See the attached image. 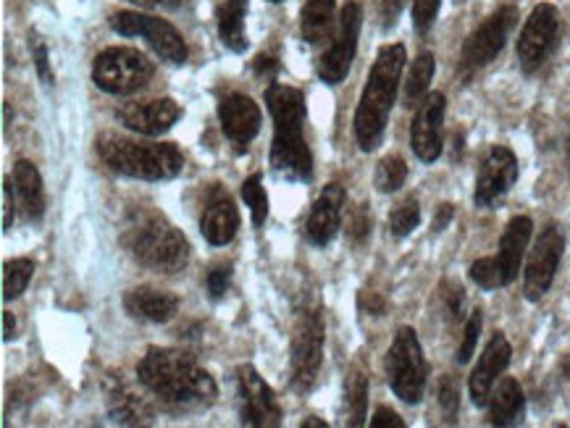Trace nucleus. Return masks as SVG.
<instances>
[{"instance_id": "nucleus-36", "label": "nucleus", "mask_w": 570, "mask_h": 428, "mask_svg": "<svg viewBox=\"0 0 570 428\" xmlns=\"http://www.w3.org/2000/svg\"><path fill=\"white\" fill-rule=\"evenodd\" d=\"M440 408L448 418V424H455V416L460 410V389L452 376H442L440 381Z\"/></svg>"}, {"instance_id": "nucleus-48", "label": "nucleus", "mask_w": 570, "mask_h": 428, "mask_svg": "<svg viewBox=\"0 0 570 428\" xmlns=\"http://www.w3.org/2000/svg\"><path fill=\"white\" fill-rule=\"evenodd\" d=\"M361 308L363 310H371V313L374 316H382L384 313V300L382 297H376V295H371V302H368V295H361Z\"/></svg>"}, {"instance_id": "nucleus-34", "label": "nucleus", "mask_w": 570, "mask_h": 428, "mask_svg": "<svg viewBox=\"0 0 570 428\" xmlns=\"http://www.w3.org/2000/svg\"><path fill=\"white\" fill-rule=\"evenodd\" d=\"M421 223V206L415 198H405L390 213V231L394 237H407Z\"/></svg>"}, {"instance_id": "nucleus-38", "label": "nucleus", "mask_w": 570, "mask_h": 428, "mask_svg": "<svg viewBox=\"0 0 570 428\" xmlns=\"http://www.w3.org/2000/svg\"><path fill=\"white\" fill-rule=\"evenodd\" d=\"M208 295L210 300H222L232 285V263H218L208 271Z\"/></svg>"}, {"instance_id": "nucleus-16", "label": "nucleus", "mask_w": 570, "mask_h": 428, "mask_svg": "<svg viewBox=\"0 0 570 428\" xmlns=\"http://www.w3.org/2000/svg\"><path fill=\"white\" fill-rule=\"evenodd\" d=\"M237 387H239V418L245 426L253 428H272L282 424V408L276 402L274 389L263 381V376L253 366L237 368Z\"/></svg>"}, {"instance_id": "nucleus-27", "label": "nucleus", "mask_w": 570, "mask_h": 428, "mask_svg": "<svg viewBox=\"0 0 570 428\" xmlns=\"http://www.w3.org/2000/svg\"><path fill=\"white\" fill-rule=\"evenodd\" d=\"M245 13L247 0H224L218 6V38L232 53H245L247 38H245Z\"/></svg>"}, {"instance_id": "nucleus-25", "label": "nucleus", "mask_w": 570, "mask_h": 428, "mask_svg": "<svg viewBox=\"0 0 570 428\" xmlns=\"http://www.w3.org/2000/svg\"><path fill=\"white\" fill-rule=\"evenodd\" d=\"M525 416V397L515 379H502L489 397V424L518 426Z\"/></svg>"}, {"instance_id": "nucleus-47", "label": "nucleus", "mask_w": 570, "mask_h": 428, "mask_svg": "<svg viewBox=\"0 0 570 428\" xmlns=\"http://www.w3.org/2000/svg\"><path fill=\"white\" fill-rule=\"evenodd\" d=\"M129 3L140 6V9H177L179 0H129Z\"/></svg>"}, {"instance_id": "nucleus-1", "label": "nucleus", "mask_w": 570, "mask_h": 428, "mask_svg": "<svg viewBox=\"0 0 570 428\" xmlns=\"http://www.w3.org/2000/svg\"><path fill=\"white\" fill-rule=\"evenodd\" d=\"M140 384L158 397L166 408L189 412L206 410L216 402L218 389L214 376L197 366L189 352L150 347L137 366Z\"/></svg>"}, {"instance_id": "nucleus-8", "label": "nucleus", "mask_w": 570, "mask_h": 428, "mask_svg": "<svg viewBox=\"0 0 570 428\" xmlns=\"http://www.w3.org/2000/svg\"><path fill=\"white\" fill-rule=\"evenodd\" d=\"M386 379L394 395L405 405H419L423 400L429 381V362L423 358V347L419 342V334L411 326H402L394 334V342L386 352L384 360Z\"/></svg>"}, {"instance_id": "nucleus-24", "label": "nucleus", "mask_w": 570, "mask_h": 428, "mask_svg": "<svg viewBox=\"0 0 570 428\" xmlns=\"http://www.w3.org/2000/svg\"><path fill=\"white\" fill-rule=\"evenodd\" d=\"M106 405H108V416H111V420H116V424H124V426L150 424V410L145 408V402L127 387V384L116 379V376L106 381Z\"/></svg>"}, {"instance_id": "nucleus-2", "label": "nucleus", "mask_w": 570, "mask_h": 428, "mask_svg": "<svg viewBox=\"0 0 570 428\" xmlns=\"http://www.w3.org/2000/svg\"><path fill=\"white\" fill-rule=\"evenodd\" d=\"M266 106L274 119V142H272V169L276 177L287 181H311L313 179V156L305 142V108L303 92L295 87L272 82L266 90Z\"/></svg>"}, {"instance_id": "nucleus-4", "label": "nucleus", "mask_w": 570, "mask_h": 428, "mask_svg": "<svg viewBox=\"0 0 570 428\" xmlns=\"http://www.w3.org/2000/svg\"><path fill=\"white\" fill-rule=\"evenodd\" d=\"M121 245L137 263L158 273H179L189 263V242L164 216L140 210L121 231Z\"/></svg>"}, {"instance_id": "nucleus-44", "label": "nucleus", "mask_w": 570, "mask_h": 428, "mask_svg": "<svg viewBox=\"0 0 570 428\" xmlns=\"http://www.w3.org/2000/svg\"><path fill=\"white\" fill-rule=\"evenodd\" d=\"M253 69H255V74H258V77L274 79L276 71H279V61H276V58H272V56H258L253 61Z\"/></svg>"}, {"instance_id": "nucleus-5", "label": "nucleus", "mask_w": 570, "mask_h": 428, "mask_svg": "<svg viewBox=\"0 0 570 428\" xmlns=\"http://www.w3.org/2000/svg\"><path fill=\"white\" fill-rule=\"evenodd\" d=\"M100 161L114 173L142 181H166L179 177L185 158L174 142H137L127 137L104 135L98 142Z\"/></svg>"}, {"instance_id": "nucleus-51", "label": "nucleus", "mask_w": 570, "mask_h": 428, "mask_svg": "<svg viewBox=\"0 0 570 428\" xmlns=\"http://www.w3.org/2000/svg\"><path fill=\"white\" fill-rule=\"evenodd\" d=\"M272 3H282V0H272Z\"/></svg>"}, {"instance_id": "nucleus-31", "label": "nucleus", "mask_w": 570, "mask_h": 428, "mask_svg": "<svg viewBox=\"0 0 570 428\" xmlns=\"http://www.w3.org/2000/svg\"><path fill=\"white\" fill-rule=\"evenodd\" d=\"M35 277V260L13 258L3 263V300H17Z\"/></svg>"}, {"instance_id": "nucleus-22", "label": "nucleus", "mask_w": 570, "mask_h": 428, "mask_svg": "<svg viewBox=\"0 0 570 428\" xmlns=\"http://www.w3.org/2000/svg\"><path fill=\"white\" fill-rule=\"evenodd\" d=\"M237 229L239 213L234 200L229 198V192H226L222 185H210V190L206 195V210H203L200 219L203 237H206L210 245H216V248H224V245H229L234 235H237Z\"/></svg>"}, {"instance_id": "nucleus-29", "label": "nucleus", "mask_w": 570, "mask_h": 428, "mask_svg": "<svg viewBox=\"0 0 570 428\" xmlns=\"http://www.w3.org/2000/svg\"><path fill=\"white\" fill-rule=\"evenodd\" d=\"M434 69H436V61L431 53H421L419 58H415L413 67H411V74H407L405 92H402V100H405L407 108L419 106L421 100L426 98L431 79H434Z\"/></svg>"}, {"instance_id": "nucleus-46", "label": "nucleus", "mask_w": 570, "mask_h": 428, "mask_svg": "<svg viewBox=\"0 0 570 428\" xmlns=\"http://www.w3.org/2000/svg\"><path fill=\"white\" fill-rule=\"evenodd\" d=\"M452 216H455V206H450V202H444V206H440V210H436L434 223H431V229H434V231H444V229L450 227Z\"/></svg>"}, {"instance_id": "nucleus-17", "label": "nucleus", "mask_w": 570, "mask_h": 428, "mask_svg": "<svg viewBox=\"0 0 570 428\" xmlns=\"http://www.w3.org/2000/svg\"><path fill=\"white\" fill-rule=\"evenodd\" d=\"M444 111H448V98L442 92H431L415 108L411 125V145L423 163H434L442 156Z\"/></svg>"}, {"instance_id": "nucleus-18", "label": "nucleus", "mask_w": 570, "mask_h": 428, "mask_svg": "<svg viewBox=\"0 0 570 428\" xmlns=\"http://www.w3.org/2000/svg\"><path fill=\"white\" fill-rule=\"evenodd\" d=\"M218 121H222V132L234 145V150L245 152L247 145L261 132V108L245 92H229L218 103Z\"/></svg>"}, {"instance_id": "nucleus-23", "label": "nucleus", "mask_w": 570, "mask_h": 428, "mask_svg": "<svg viewBox=\"0 0 570 428\" xmlns=\"http://www.w3.org/2000/svg\"><path fill=\"white\" fill-rule=\"evenodd\" d=\"M124 308H127V313L131 318H142V321L150 324H166L177 316L179 297L160 292V289L137 287L124 295Z\"/></svg>"}, {"instance_id": "nucleus-20", "label": "nucleus", "mask_w": 570, "mask_h": 428, "mask_svg": "<svg viewBox=\"0 0 570 428\" xmlns=\"http://www.w3.org/2000/svg\"><path fill=\"white\" fill-rule=\"evenodd\" d=\"M345 187L340 181H332L321 190L318 200L313 202L308 221H305V237L316 248H326L342 227V208H345Z\"/></svg>"}, {"instance_id": "nucleus-30", "label": "nucleus", "mask_w": 570, "mask_h": 428, "mask_svg": "<svg viewBox=\"0 0 570 428\" xmlns=\"http://www.w3.org/2000/svg\"><path fill=\"white\" fill-rule=\"evenodd\" d=\"M368 412V379L361 371H353L345 381V416L347 426H363Z\"/></svg>"}, {"instance_id": "nucleus-40", "label": "nucleus", "mask_w": 570, "mask_h": 428, "mask_svg": "<svg viewBox=\"0 0 570 428\" xmlns=\"http://www.w3.org/2000/svg\"><path fill=\"white\" fill-rule=\"evenodd\" d=\"M347 235H350V239H353V242H365V237L371 235V216H368V208L365 206H361V208H355L353 210V216H350V229H347Z\"/></svg>"}, {"instance_id": "nucleus-50", "label": "nucleus", "mask_w": 570, "mask_h": 428, "mask_svg": "<svg viewBox=\"0 0 570 428\" xmlns=\"http://www.w3.org/2000/svg\"><path fill=\"white\" fill-rule=\"evenodd\" d=\"M299 426H303V428H328L326 420H318L316 416H308Z\"/></svg>"}, {"instance_id": "nucleus-26", "label": "nucleus", "mask_w": 570, "mask_h": 428, "mask_svg": "<svg viewBox=\"0 0 570 428\" xmlns=\"http://www.w3.org/2000/svg\"><path fill=\"white\" fill-rule=\"evenodd\" d=\"M13 185H17L19 206L24 210L27 221H40L46 216V187H42L38 166L19 161L13 166Z\"/></svg>"}, {"instance_id": "nucleus-15", "label": "nucleus", "mask_w": 570, "mask_h": 428, "mask_svg": "<svg viewBox=\"0 0 570 428\" xmlns=\"http://www.w3.org/2000/svg\"><path fill=\"white\" fill-rule=\"evenodd\" d=\"M518 173H521V169H518V158L513 150L505 148V145L489 148L487 156L481 158L473 202H476L479 208H494L497 202L513 190Z\"/></svg>"}, {"instance_id": "nucleus-41", "label": "nucleus", "mask_w": 570, "mask_h": 428, "mask_svg": "<svg viewBox=\"0 0 570 428\" xmlns=\"http://www.w3.org/2000/svg\"><path fill=\"white\" fill-rule=\"evenodd\" d=\"M32 53H35V67H38V74L42 79V84H53V71H50L48 48H46V42H42L40 38H35Z\"/></svg>"}, {"instance_id": "nucleus-9", "label": "nucleus", "mask_w": 570, "mask_h": 428, "mask_svg": "<svg viewBox=\"0 0 570 428\" xmlns=\"http://www.w3.org/2000/svg\"><path fill=\"white\" fill-rule=\"evenodd\" d=\"M153 77V63L135 48H108L95 58L92 82L108 96H131Z\"/></svg>"}, {"instance_id": "nucleus-33", "label": "nucleus", "mask_w": 570, "mask_h": 428, "mask_svg": "<svg viewBox=\"0 0 570 428\" xmlns=\"http://www.w3.org/2000/svg\"><path fill=\"white\" fill-rule=\"evenodd\" d=\"M243 200L245 206L250 208L253 213V223L255 227H263L268 219V198H266V187H263L261 181V173H253V177H247L243 181Z\"/></svg>"}, {"instance_id": "nucleus-14", "label": "nucleus", "mask_w": 570, "mask_h": 428, "mask_svg": "<svg viewBox=\"0 0 570 428\" xmlns=\"http://www.w3.org/2000/svg\"><path fill=\"white\" fill-rule=\"evenodd\" d=\"M515 21H518V9L505 6V9L492 13V17H489L484 24H481L476 32L465 40L463 56H460V69H463V74H473V71L489 67V63L502 53L510 29L515 27Z\"/></svg>"}, {"instance_id": "nucleus-10", "label": "nucleus", "mask_w": 570, "mask_h": 428, "mask_svg": "<svg viewBox=\"0 0 570 428\" xmlns=\"http://www.w3.org/2000/svg\"><path fill=\"white\" fill-rule=\"evenodd\" d=\"M361 27H363V6L357 3V0H347V3L342 6L340 24H337V32H334L332 46H328V50L318 61L321 82L328 87L345 82L347 71L353 67L357 38H361Z\"/></svg>"}, {"instance_id": "nucleus-37", "label": "nucleus", "mask_w": 570, "mask_h": 428, "mask_svg": "<svg viewBox=\"0 0 570 428\" xmlns=\"http://www.w3.org/2000/svg\"><path fill=\"white\" fill-rule=\"evenodd\" d=\"M442 0H413V27L419 34H426L440 13Z\"/></svg>"}, {"instance_id": "nucleus-32", "label": "nucleus", "mask_w": 570, "mask_h": 428, "mask_svg": "<svg viewBox=\"0 0 570 428\" xmlns=\"http://www.w3.org/2000/svg\"><path fill=\"white\" fill-rule=\"evenodd\" d=\"M407 179V166L400 156H386L379 161L376 173H374V185L382 195H392L397 192Z\"/></svg>"}, {"instance_id": "nucleus-21", "label": "nucleus", "mask_w": 570, "mask_h": 428, "mask_svg": "<svg viewBox=\"0 0 570 428\" xmlns=\"http://www.w3.org/2000/svg\"><path fill=\"white\" fill-rule=\"evenodd\" d=\"M119 121L131 132L145 137H158L177 125L181 119V108L171 98L148 100V103H129L119 113Z\"/></svg>"}, {"instance_id": "nucleus-7", "label": "nucleus", "mask_w": 570, "mask_h": 428, "mask_svg": "<svg viewBox=\"0 0 570 428\" xmlns=\"http://www.w3.org/2000/svg\"><path fill=\"white\" fill-rule=\"evenodd\" d=\"M531 231L533 221L529 216H515L505 227V231H502L497 256L473 260L471 268H468V277H471L473 285L487 289V292L513 285L518 279V271H521L523 252L529 248Z\"/></svg>"}, {"instance_id": "nucleus-45", "label": "nucleus", "mask_w": 570, "mask_h": 428, "mask_svg": "<svg viewBox=\"0 0 570 428\" xmlns=\"http://www.w3.org/2000/svg\"><path fill=\"white\" fill-rule=\"evenodd\" d=\"M402 3H405V0H382V21H384V27H392L394 21H397L400 11H402Z\"/></svg>"}, {"instance_id": "nucleus-28", "label": "nucleus", "mask_w": 570, "mask_h": 428, "mask_svg": "<svg viewBox=\"0 0 570 428\" xmlns=\"http://www.w3.org/2000/svg\"><path fill=\"white\" fill-rule=\"evenodd\" d=\"M334 9H337L334 0H308V3L303 6L299 32H303L305 42L318 46L321 40H326V34L332 32V24H334Z\"/></svg>"}, {"instance_id": "nucleus-39", "label": "nucleus", "mask_w": 570, "mask_h": 428, "mask_svg": "<svg viewBox=\"0 0 570 428\" xmlns=\"http://www.w3.org/2000/svg\"><path fill=\"white\" fill-rule=\"evenodd\" d=\"M442 300H444V310H448V316L452 318V321H460V318H463V305H465L463 287L455 285V281H444Z\"/></svg>"}, {"instance_id": "nucleus-43", "label": "nucleus", "mask_w": 570, "mask_h": 428, "mask_svg": "<svg viewBox=\"0 0 570 428\" xmlns=\"http://www.w3.org/2000/svg\"><path fill=\"white\" fill-rule=\"evenodd\" d=\"M13 190L11 179L3 181V231H9L13 227Z\"/></svg>"}, {"instance_id": "nucleus-11", "label": "nucleus", "mask_w": 570, "mask_h": 428, "mask_svg": "<svg viewBox=\"0 0 570 428\" xmlns=\"http://www.w3.org/2000/svg\"><path fill=\"white\" fill-rule=\"evenodd\" d=\"M560 40V13L554 6L542 3L525 19L521 38H518V61H521L523 74H533L544 67L547 58L558 48Z\"/></svg>"}, {"instance_id": "nucleus-6", "label": "nucleus", "mask_w": 570, "mask_h": 428, "mask_svg": "<svg viewBox=\"0 0 570 428\" xmlns=\"http://www.w3.org/2000/svg\"><path fill=\"white\" fill-rule=\"evenodd\" d=\"M324 339L326 326L324 313L318 302H305L297 308L295 326H292V350H289V368H292V389L308 391L316 384L324 360Z\"/></svg>"}, {"instance_id": "nucleus-13", "label": "nucleus", "mask_w": 570, "mask_h": 428, "mask_svg": "<svg viewBox=\"0 0 570 428\" xmlns=\"http://www.w3.org/2000/svg\"><path fill=\"white\" fill-rule=\"evenodd\" d=\"M562 252H566V235H562L558 223H550V227L537 237V242H533V248L529 252V260H525V271H523L525 300L537 302L550 292L554 273H558V266L562 260Z\"/></svg>"}, {"instance_id": "nucleus-49", "label": "nucleus", "mask_w": 570, "mask_h": 428, "mask_svg": "<svg viewBox=\"0 0 570 428\" xmlns=\"http://www.w3.org/2000/svg\"><path fill=\"white\" fill-rule=\"evenodd\" d=\"M17 337V318L9 310H3V342H11Z\"/></svg>"}, {"instance_id": "nucleus-35", "label": "nucleus", "mask_w": 570, "mask_h": 428, "mask_svg": "<svg viewBox=\"0 0 570 428\" xmlns=\"http://www.w3.org/2000/svg\"><path fill=\"white\" fill-rule=\"evenodd\" d=\"M481 324H484V316H481V310H473L471 318H468V321H465L463 345H460V350H458V362H460V366H465V362L473 358V352H476Z\"/></svg>"}, {"instance_id": "nucleus-12", "label": "nucleus", "mask_w": 570, "mask_h": 428, "mask_svg": "<svg viewBox=\"0 0 570 428\" xmlns=\"http://www.w3.org/2000/svg\"><path fill=\"white\" fill-rule=\"evenodd\" d=\"M114 32L124 34V38H145L153 46V50L169 63H185L187 61V42L174 29L169 21L145 17V13L121 11L111 17Z\"/></svg>"}, {"instance_id": "nucleus-42", "label": "nucleus", "mask_w": 570, "mask_h": 428, "mask_svg": "<svg viewBox=\"0 0 570 428\" xmlns=\"http://www.w3.org/2000/svg\"><path fill=\"white\" fill-rule=\"evenodd\" d=\"M371 426L374 428H405V420H402L397 412L390 408H376L374 418H371Z\"/></svg>"}, {"instance_id": "nucleus-3", "label": "nucleus", "mask_w": 570, "mask_h": 428, "mask_svg": "<svg viewBox=\"0 0 570 428\" xmlns=\"http://www.w3.org/2000/svg\"><path fill=\"white\" fill-rule=\"evenodd\" d=\"M405 61V48L384 46L379 50L376 63L371 67L368 82L363 87L361 103H357L355 111V140L363 152L376 150L384 140V129L386 121H390L394 98H397Z\"/></svg>"}, {"instance_id": "nucleus-19", "label": "nucleus", "mask_w": 570, "mask_h": 428, "mask_svg": "<svg viewBox=\"0 0 570 428\" xmlns=\"http://www.w3.org/2000/svg\"><path fill=\"white\" fill-rule=\"evenodd\" d=\"M510 358H513V347H510L505 334L497 331L494 337L489 339L484 352H481V360L476 362V368H473L471 379H468V391H471V400L476 408L489 405L494 384L510 366Z\"/></svg>"}]
</instances>
